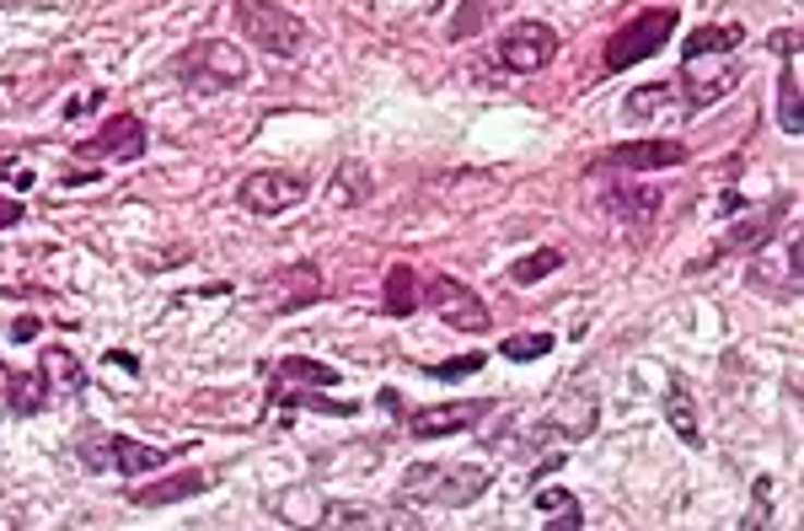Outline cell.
<instances>
[{
	"label": "cell",
	"instance_id": "cell-17",
	"mask_svg": "<svg viewBox=\"0 0 804 531\" xmlns=\"http://www.w3.org/2000/svg\"><path fill=\"white\" fill-rule=\"evenodd\" d=\"M209 488V472H178V478H161V483H145V488H134L129 499L140 505V510H156V505H178V499H193V494H204Z\"/></svg>",
	"mask_w": 804,
	"mask_h": 531
},
{
	"label": "cell",
	"instance_id": "cell-5",
	"mask_svg": "<svg viewBox=\"0 0 804 531\" xmlns=\"http://www.w3.org/2000/svg\"><path fill=\"white\" fill-rule=\"evenodd\" d=\"M489 494L483 467H408L403 472V499H430V505H472Z\"/></svg>",
	"mask_w": 804,
	"mask_h": 531
},
{
	"label": "cell",
	"instance_id": "cell-19",
	"mask_svg": "<svg viewBox=\"0 0 804 531\" xmlns=\"http://www.w3.org/2000/svg\"><path fill=\"white\" fill-rule=\"evenodd\" d=\"M38 371H44L49 393H60V398L86 393V365H81L70 349H44V354H38Z\"/></svg>",
	"mask_w": 804,
	"mask_h": 531
},
{
	"label": "cell",
	"instance_id": "cell-31",
	"mask_svg": "<svg viewBox=\"0 0 804 531\" xmlns=\"http://www.w3.org/2000/svg\"><path fill=\"white\" fill-rule=\"evenodd\" d=\"M772 55H778V60H794V55H800V27L772 33Z\"/></svg>",
	"mask_w": 804,
	"mask_h": 531
},
{
	"label": "cell",
	"instance_id": "cell-10",
	"mask_svg": "<svg viewBox=\"0 0 804 531\" xmlns=\"http://www.w3.org/2000/svg\"><path fill=\"white\" fill-rule=\"evenodd\" d=\"M494 413V402L489 398H472V402H434V408H419V413H408V435L413 441H440V435H461V430H472L478 419H489Z\"/></svg>",
	"mask_w": 804,
	"mask_h": 531
},
{
	"label": "cell",
	"instance_id": "cell-30",
	"mask_svg": "<svg viewBox=\"0 0 804 531\" xmlns=\"http://www.w3.org/2000/svg\"><path fill=\"white\" fill-rule=\"evenodd\" d=\"M472 371H483V354L472 349V354H456V360H445V365H434L430 376L434 382H461V376H472Z\"/></svg>",
	"mask_w": 804,
	"mask_h": 531
},
{
	"label": "cell",
	"instance_id": "cell-27",
	"mask_svg": "<svg viewBox=\"0 0 804 531\" xmlns=\"http://www.w3.org/2000/svg\"><path fill=\"white\" fill-rule=\"evenodd\" d=\"M548 349H553V333H515V338L499 343V354H504V360H520V365H526V360H542Z\"/></svg>",
	"mask_w": 804,
	"mask_h": 531
},
{
	"label": "cell",
	"instance_id": "cell-23",
	"mask_svg": "<svg viewBox=\"0 0 804 531\" xmlns=\"http://www.w3.org/2000/svg\"><path fill=\"white\" fill-rule=\"evenodd\" d=\"M778 124H783V134H804V113H800V70H794V60H789L783 81H778Z\"/></svg>",
	"mask_w": 804,
	"mask_h": 531
},
{
	"label": "cell",
	"instance_id": "cell-34",
	"mask_svg": "<svg viewBox=\"0 0 804 531\" xmlns=\"http://www.w3.org/2000/svg\"><path fill=\"white\" fill-rule=\"evenodd\" d=\"M16 343H27V338H38V317H16V328H11Z\"/></svg>",
	"mask_w": 804,
	"mask_h": 531
},
{
	"label": "cell",
	"instance_id": "cell-4",
	"mask_svg": "<svg viewBox=\"0 0 804 531\" xmlns=\"http://www.w3.org/2000/svg\"><path fill=\"white\" fill-rule=\"evenodd\" d=\"M172 70H178V81H183L188 92L215 97V92H231V86L248 81V55L231 49V44H220V38H199L193 49L178 55V65Z\"/></svg>",
	"mask_w": 804,
	"mask_h": 531
},
{
	"label": "cell",
	"instance_id": "cell-18",
	"mask_svg": "<svg viewBox=\"0 0 804 531\" xmlns=\"http://www.w3.org/2000/svg\"><path fill=\"white\" fill-rule=\"evenodd\" d=\"M745 27L741 22H713V27H692L686 33V44H681V60L692 65V60H708V55H730V49H741Z\"/></svg>",
	"mask_w": 804,
	"mask_h": 531
},
{
	"label": "cell",
	"instance_id": "cell-14",
	"mask_svg": "<svg viewBox=\"0 0 804 531\" xmlns=\"http://www.w3.org/2000/svg\"><path fill=\"white\" fill-rule=\"evenodd\" d=\"M783 209H789V204H761V209L741 215V220L724 231L719 253H756V248H767V242L778 237V226H783Z\"/></svg>",
	"mask_w": 804,
	"mask_h": 531
},
{
	"label": "cell",
	"instance_id": "cell-11",
	"mask_svg": "<svg viewBox=\"0 0 804 531\" xmlns=\"http://www.w3.org/2000/svg\"><path fill=\"white\" fill-rule=\"evenodd\" d=\"M145 145H151V134H145V124L134 119V113H113L103 130L92 134V140H81L75 145V156H113V161H140L145 156Z\"/></svg>",
	"mask_w": 804,
	"mask_h": 531
},
{
	"label": "cell",
	"instance_id": "cell-25",
	"mask_svg": "<svg viewBox=\"0 0 804 531\" xmlns=\"http://www.w3.org/2000/svg\"><path fill=\"white\" fill-rule=\"evenodd\" d=\"M665 419H671V430H676L686 446H703V435H697V408L686 398V387H671V393H665Z\"/></svg>",
	"mask_w": 804,
	"mask_h": 531
},
{
	"label": "cell",
	"instance_id": "cell-3",
	"mask_svg": "<svg viewBox=\"0 0 804 531\" xmlns=\"http://www.w3.org/2000/svg\"><path fill=\"white\" fill-rule=\"evenodd\" d=\"M237 27L248 44H257L274 60H296L307 49V22L285 11L279 0H237Z\"/></svg>",
	"mask_w": 804,
	"mask_h": 531
},
{
	"label": "cell",
	"instance_id": "cell-33",
	"mask_svg": "<svg viewBox=\"0 0 804 531\" xmlns=\"http://www.w3.org/2000/svg\"><path fill=\"white\" fill-rule=\"evenodd\" d=\"M22 220V200H0V231H11Z\"/></svg>",
	"mask_w": 804,
	"mask_h": 531
},
{
	"label": "cell",
	"instance_id": "cell-24",
	"mask_svg": "<svg viewBox=\"0 0 804 531\" xmlns=\"http://www.w3.org/2000/svg\"><path fill=\"white\" fill-rule=\"evenodd\" d=\"M333 204H365L371 200V178H365V167L360 161H344L338 172H333Z\"/></svg>",
	"mask_w": 804,
	"mask_h": 531
},
{
	"label": "cell",
	"instance_id": "cell-8",
	"mask_svg": "<svg viewBox=\"0 0 804 531\" xmlns=\"http://www.w3.org/2000/svg\"><path fill=\"white\" fill-rule=\"evenodd\" d=\"M311 194V178L307 172H248L237 183V200L252 215H285L290 204H301Z\"/></svg>",
	"mask_w": 804,
	"mask_h": 531
},
{
	"label": "cell",
	"instance_id": "cell-28",
	"mask_svg": "<svg viewBox=\"0 0 804 531\" xmlns=\"http://www.w3.org/2000/svg\"><path fill=\"white\" fill-rule=\"evenodd\" d=\"M665 92H671V86H644V92H633V97L622 102V113H627V119H655L660 102H665Z\"/></svg>",
	"mask_w": 804,
	"mask_h": 531
},
{
	"label": "cell",
	"instance_id": "cell-2",
	"mask_svg": "<svg viewBox=\"0 0 804 531\" xmlns=\"http://www.w3.org/2000/svg\"><path fill=\"white\" fill-rule=\"evenodd\" d=\"M75 457L86 462V472H124V478H140V472H156V467L172 462V451L140 446L129 435H108L103 424H81L75 430Z\"/></svg>",
	"mask_w": 804,
	"mask_h": 531
},
{
	"label": "cell",
	"instance_id": "cell-32",
	"mask_svg": "<svg viewBox=\"0 0 804 531\" xmlns=\"http://www.w3.org/2000/svg\"><path fill=\"white\" fill-rule=\"evenodd\" d=\"M767 494H772V488H767V478H761V483H756V505H751V516H745L741 527H767Z\"/></svg>",
	"mask_w": 804,
	"mask_h": 531
},
{
	"label": "cell",
	"instance_id": "cell-26",
	"mask_svg": "<svg viewBox=\"0 0 804 531\" xmlns=\"http://www.w3.org/2000/svg\"><path fill=\"white\" fill-rule=\"evenodd\" d=\"M563 268V253L557 248H537L531 258H520V264L509 268V285H537V279H548Z\"/></svg>",
	"mask_w": 804,
	"mask_h": 531
},
{
	"label": "cell",
	"instance_id": "cell-20",
	"mask_svg": "<svg viewBox=\"0 0 804 531\" xmlns=\"http://www.w3.org/2000/svg\"><path fill=\"white\" fill-rule=\"evenodd\" d=\"M322 295V274L311 264H290L274 274V306L279 312H290V306H301V301H316Z\"/></svg>",
	"mask_w": 804,
	"mask_h": 531
},
{
	"label": "cell",
	"instance_id": "cell-21",
	"mask_svg": "<svg viewBox=\"0 0 804 531\" xmlns=\"http://www.w3.org/2000/svg\"><path fill=\"white\" fill-rule=\"evenodd\" d=\"M5 408L16 413V419H27V413H38L44 408V393H49V382H44V371H27V376H16V371H5Z\"/></svg>",
	"mask_w": 804,
	"mask_h": 531
},
{
	"label": "cell",
	"instance_id": "cell-29",
	"mask_svg": "<svg viewBox=\"0 0 804 531\" xmlns=\"http://www.w3.org/2000/svg\"><path fill=\"white\" fill-rule=\"evenodd\" d=\"M489 22V0H461V11H456V22H451V38L461 44L467 33H478Z\"/></svg>",
	"mask_w": 804,
	"mask_h": 531
},
{
	"label": "cell",
	"instance_id": "cell-13",
	"mask_svg": "<svg viewBox=\"0 0 804 531\" xmlns=\"http://www.w3.org/2000/svg\"><path fill=\"white\" fill-rule=\"evenodd\" d=\"M601 204H607V215H612V220H655V209H660V189H655V183H644V178H612V183L601 189Z\"/></svg>",
	"mask_w": 804,
	"mask_h": 531
},
{
	"label": "cell",
	"instance_id": "cell-12",
	"mask_svg": "<svg viewBox=\"0 0 804 531\" xmlns=\"http://www.w3.org/2000/svg\"><path fill=\"white\" fill-rule=\"evenodd\" d=\"M596 419H601V402L596 393H568V398H557L548 413H542V424H537V441H548V435H568V441H585L590 430H596Z\"/></svg>",
	"mask_w": 804,
	"mask_h": 531
},
{
	"label": "cell",
	"instance_id": "cell-16",
	"mask_svg": "<svg viewBox=\"0 0 804 531\" xmlns=\"http://www.w3.org/2000/svg\"><path fill=\"white\" fill-rule=\"evenodd\" d=\"M333 382H338V371H333V365L307 360V354H290V360H279V365H274L268 398H274V393H290V387H333Z\"/></svg>",
	"mask_w": 804,
	"mask_h": 531
},
{
	"label": "cell",
	"instance_id": "cell-15",
	"mask_svg": "<svg viewBox=\"0 0 804 531\" xmlns=\"http://www.w3.org/2000/svg\"><path fill=\"white\" fill-rule=\"evenodd\" d=\"M424 306V274L413 264L386 268V317H413Z\"/></svg>",
	"mask_w": 804,
	"mask_h": 531
},
{
	"label": "cell",
	"instance_id": "cell-9",
	"mask_svg": "<svg viewBox=\"0 0 804 531\" xmlns=\"http://www.w3.org/2000/svg\"><path fill=\"white\" fill-rule=\"evenodd\" d=\"M686 161V145L681 140H627L617 150H607L590 172L601 178V172H633V178H644V172H660V167H681Z\"/></svg>",
	"mask_w": 804,
	"mask_h": 531
},
{
	"label": "cell",
	"instance_id": "cell-1",
	"mask_svg": "<svg viewBox=\"0 0 804 531\" xmlns=\"http://www.w3.org/2000/svg\"><path fill=\"white\" fill-rule=\"evenodd\" d=\"M676 27H681V11H676V5H649V11H638L633 22H622L617 33L607 38L601 70H607V75H617V70L644 65L649 55H660V49L671 44V33H676Z\"/></svg>",
	"mask_w": 804,
	"mask_h": 531
},
{
	"label": "cell",
	"instance_id": "cell-22",
	"mask_svg": "<svg viewBox=\"0 0 804 531\" xmlns=\"http://www.w3.org/2000/svg\"><path fill=\"white\" fill-rule=\"evenodd\" d=\"M537 510H542V516H557L548 527H563V531L585 527V510H579V499H574L568 488H537Z\"/></svg>",
	"mask_w": 804,
	"mask_h": 531
},
{
	"label": "cell",
	"instance_id": "cell-6",
	"mask_svg": "<svg viewBox=\"0 0 804 531\" xmlns=\"http://www.w3.org/2000/svg\"><path fill=\"white\" fill-rule=\"evenodd\" d=\"M499 65L515 70V75H537V70H548L557 60V33L548 22H531V16H520V22H509L504 33H499Z\"/></svg>",
	"mask_w": 804,
	"mask_h": 531
},
{
	"label": "cell",
	"instance_id": "cell-7",
	"mask_svg": "<svg viewBox=\"0 0 804 531\" xmlns=\"http://www.w3.org/2000/svg\"><path fill=\"white\" fill-rule=\"evenodd\" d=\"M424 301L434 306V317L451 323L456 333H489V323H494V312L483 306V295L472 285L451 279V274H430L424 279Z\"/></svg>",
	"mask_w": 804,
	"mask_h": 531
},
{
	"label": "cell",
	"instance_id": "cell-35",
	"mask_svg": "<svg viewBox=\"0 0 804 531\" xmlns=\"http://www.w3.org/2000/svg\"><path fill=\"white\" fill-rule=\"evenodd\" d=\"M375 408H381V413H403V402H397V393H392V387L375 398Z\"/></svg>",
	"mask_w": 804,
	"mask_h": 531
}]
</instances>
